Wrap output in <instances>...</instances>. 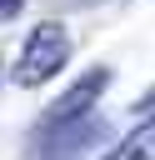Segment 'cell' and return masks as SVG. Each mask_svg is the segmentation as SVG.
Returning <instances> with one entry per match:
<instances>
[{
  "instance_id": "3",
  "label": "cell",
  "mask_w": 155,
  "mask_h": 160,
  "mask_svg": "<svg viewBox=\"0 0 155 160\" xmlns=\"http://www.w3.org/2000/svg\"><path fill=\"white\" fill-rule=\"evenodd\" d=\"M105 160H155V120H145L140 130H130Z\"/></svg>"
},
{
  "instance_id": "4",
  "label": "cell",
  "mask_w": 155,
  "mask_h": 160,
  "mask_svg": "<svg viewBox=\"0 0 155 160\" xmlns=\"http://www.w3.org/2000/svg\"><path fill=\"white\" fill-rule=\"evenodd\" d=\"M20 5H25V0H5V20H10V15H20Z\"/></svg>"
},
{
  "instance_id": "2",
  "label": "cell",
  "mask_w": 155,
  "mask_h": 160,
  "mask_svg": "<svg viewBox=\"0 0 155 160\" xmlns=\"http://www.w3.org/2000/svg\"><path fill=\"white\" fill-rule=\"evenodd\" d=\"M105 80H110V70H100V65H95V70H90V75H85L80 85H70V90H65V95H60V100H55V105L45 110L40 130H60V125H75V120H85V115H90V105L100 100Z\"/></svg>"
},
{
  "instance_id": "5",
  "label": "cell",
  "mask_w": 155,
  "mask_h": 160,
  "mask_svg": "<svg viewBox=\"0 0 155 160\" xmlns=\"http://www.w3.org/2000/svg\"><path fill=\"white\" fill-rule=\"evenodd\" d=\"M145 105H155V90H150V95H145Z\"/></svg>"
},
{
  "instance_id": "1",
  "label": "cell",
  "mask_w": 155,
  "mask_h": 160,
  "mask_svg": "<svg viewBox=\"0 0 155 160\" xmlns=\"http://www.w3.org/2000/svg\"><path fill=\"white\" fill-rule=\"evenodd\" d=\"M65 60H70V35H65V25L45 20L30 30V40L15 60V85H45L65 70Z\"/></svg>"
}]
</instances>
